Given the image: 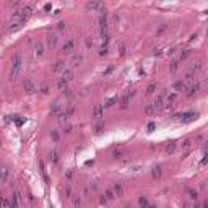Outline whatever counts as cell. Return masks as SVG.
I'll return each mask as SVG.
<instances>
[{"mask_svg": "<svg viewBox=\"0 0 208 208\" xmlns=\"http://www.w3.org/2000/svg\"><path fill=\"white\" fill-rule=\"evenodd\" d=\"M23 65H25V62H23L21 52H15V54L12 55V67H10V80L12 81L13 80H18V77L21 75Z\"/></svg>", "mask_w": 208, "mask_h": 208, "instance_id": "cell-1", "label": "cell"}, {"mask_svg": "<svg viewBox=\"0 0 208 208\" xmlns=\"http://www.w3.org/2000/svg\"><path fill=\"white\" fill-rule=\"evenodd\" d=\"M33 12H34V7H33V5H25V7L18 8V10L13 12L12 21H21V23H25L28 18H29V15H31Z\"/></svg>", "mask_w": 208, "mask_h": 208, "instance_id": "cell-2", "label": "cell"}, {"mask_svg": "<svg viewBox=\"0 0 208 208\" xmlns=\"http://www.w3.org/2000/svg\"><path fill=\"white\" fill-rule=\"evenodd\" d=\"M197 117H198V112L189 111V112H181V114H174L172 119H179L181 122H184V124H189V122H193Z\"/></svg>", "mask_w": 208, "mask_h": 208, "instance_id": "cell-3", "label": "cell"}, {"mask_svg": "<svg viewBox=\"0 0 208 208\" xmlns=\"http://www.w3.org/2000/svg\"><path fill=\"white\" fill-rule=\"evenodd\" d=\"M23 89H25L26 94H33L37 91V86L34 83V80L33 78H25V81H23Z\"/></svg>", "mask_w": 208, "mask_h": 208, "instance_id": "cell-4", "label": "cell"}, {"mask_svg": "<svg viewBox=\"0 0 208 208\" xmlns=\"http://www.w3.org/2000/svg\"><path fill=\"white\" fill-rule=\"evenodd\" d=\"M200 88H202V83H200V81H192V83L187 86V89H185L187 98H193L198 91H200Z\"/></svg>", "mask_w": 208, "mask_h": 208, "instance_id": "cell-5", "label": "cell"}, {"mask_svg": "<svg viewBox=\"0 0 208 208\" xmlns=\"http://www.w3.org/2000/svg\"><path fill=\"white\" fill-rule=\"evenodd\" d=\"M86 10H89V12H104L106 8H104V5L99 2V0H88Z\"/></svg>", "mask_w": 208, "mask_h": 208, "instance_id": "cell-6", "label": "cell"}, {"mask_svg": "<svg viewBox=\"0 0 208 208\" xmlns=\"http://www.w3.org/2000/svg\"><path fill=\"white\" fill-rule=\"evenodd\" d=\"M164 99H166V94H164V93H159L158 96L154 98L153 104H154V109H156V111H163L164 107H166V102H164Z\"/></svg>", "mask_w": 208, "mask_h": 208, "instance_id": "cell-7", "label": "cell"}, {"mask_svg": "<svg viewBox=\"0 0 208 208\" xmlns=\"http://www.w3.org/2000/svg\"><path fill=\"white\" fill-rule=\"evenodd\" d=\"M73 50H75V39H73V37H70V39H67L64 42L62 52H64V54H72Z\"/></svg>", "mask_w": 208, "mask_h": 208, "instance_id": "cell-8", "label": "cell"}, {"mask_svg": "<svg viewBox=\"0 0 208 208\" xmlns=\"http://www.w3.org/2000/svg\"><path fill=\"white\" fill-rule=\"evenodd\" d=\"M49 112H50V116H55V117H57L60 112H62V101H60V99H55V101L52 102Z\"/></svg>", "mask_w": 208, "mask_h": 208, "instance_id": "cell-9", "label": "cell"}, {"mask_svg": "<svg viewBox=\"0 0 208 208\" xmlns=\"http://www.w3.org/2000/svg\"><path fill=\"white\" fill-rule=\"evenodd\" d=\"M132 96H135V91H132V93H125L124 96H122L119 99V104H120V109H127L129 107V102H130V98Z\"/></svg>", "mask_w": 208, "mask_h": 208, "instance_id": "cell-10", "label": "cell"}, {"mask_svg": "<svg viewBox=\"0 0 208 208\" xmlns=\"http://www.w3.org/2000/svg\"><path fill=\"white\" fill-rule=\"evenodd\" d=\"M151 177H153V181H156V182H159L163 179V168L159 166V164L151 169Z\"/></svg>", "mask_w": 208, "mask_h": 208, "instance_id": "cell-11", "label": "cell"}, {"mask_svg": "<svg viewBox=\"0 0 208 208\" xmlns=\"http://www.w3.org/2000/svg\"><path fill=\"white\" fill-rule=\"evenodd\" d=\"M111 189H112V190H114L116 197H122V195H124V184H122V182H119V181L112 182Z\"/></svg>", "mask_w": 208, "mask_h": 208, "instance_id": "cell-12", "label": "cell"}, {"mask_svg": "<svg viewBox=\"0 0 208 208\" xmlns=\"http://www.w3.org/2000/svg\"><path fill=\"white\" fill-rule=\"evenodd\" d=\"M12 203H13V208L21 205V192L18 190V189H15V190L12 192Z\"/></svg>", "mask_w": 208, "mask_h": 208, "instance_id": "cell-13", "label": "cell"}, {"mask_svg": "<svg viewBox=\"0 0 208 208\" xmlns=\"http://www.w3.org/2000/svg\"><path fill=\"white\" fill-rule=\"evenodd\" d=\"M33 54H34L36 59H41L44 55V44L42 42H36L34 47H33Z\"/></svg>", "mask_w": 208, "mask_h": 208, "instance_id": "cell-14", "label": "cell"}, {"mask_svg": "<svg viewBox=\"0 0 208 208\" xmlns=\"http://www.w3.org/2000/svg\"><path fill=\"white\" fill-rule=\"evenodd\" d=\"M46 44H47L49 49H55V47L59 46V37L55 34H49V36H47V39H46Z\"/></svg>", "mask_w": 208, "mask_h": 208, "instance_id": "cell-15", "label": "cell"}, {"mask_svg": "<svg viewBox=\"0 0 208 208\" xmlns=\"http://www.w3.org/2000/svg\"><path fill=\"white\" fill-rule=\"evenodd\" d=\"M8 177H10V169H8V166H5V164H3L2 169H0V182H2V184H7V182H8Z\"/></svg>", "mask_w": 208, "mask_h": 208, "instance_id": "cell-16", "label": "cell"}, {"mask_svg": "<svg viewBox=\"0 0 208 208\" xmlns=\"http://www.w3.org/2000/svg\"><path fill=\"white\" fill-rule=\"evenodd\" d=\"M70 117H72V116H70L67 111H62V112H60V114L57 116V122H59L60 125H68Z\"/></svg>", "mask_w": 208, "mask_h": 208, "instance_id": "cell-17", "label": "cell"}, {"mask_svg": "<svg viewBox=\"0 0 208 208\" xmlns=\"http://www.w3.org/2000/svg\"><path fill=\"white\" fill-rule=\"evenodd\" d=\"M202 64H203L202 60H193V62L190 64V67H189V72H192L193 75H197V73L202 70V67H203Z\"/></svg>", "mask_w": 208, "mask_h": 208, "instance_id": "cell-18", "label": "cell"}, {"mask_svg": "<svg viewBox=\"0 0 208 208\" xmlns=\"http://www.w3.org/2000/svg\"><path fill=\"white\" fill-rule=\"evenodd\" d=\"M60 78H62V80H65V81H72V80L75 78V75H73V70L72 68H65L64 70V72L62 73H60Z\"/></svg>", "mask_w": 208, "mask_h": 208, "instance_id": "cell-19", "label": "cell"}, {"mask_svg": "<svg viewBox=\"0 0 208 208\" xmlns=\"http://www.w3.org/2000/svg\"><path fill=\"white\" fill-rule=\"evenodd\" d=\"M176 150H177V143H176V141H168L166 146H164V151H166V154H169V156L176 153Z\"/></svg>", "mask_w": 208, "mask_h": 208, "instance_id": "cell-20", "label": "cell"}, {"mask_svg": "<svg viewBox=\"0 0 208 208\" xmlns=\"http://www.w3.org/2000/svg\"><path fill=\"white\" fill-rule=\"evenodd\" d=\"M65 68H67V67H65V62H62V60H57L50 70H52V73H62Z\"/></svg>", "mask_w": 208, "mask_h": 208, "instance_id": "cell-21", "label": "cell"}, {"mask_svg": "<svg viewBox=\"0 0 208 208\" xmlns=\"http://www.w3.org/2000/svg\"><path fill=\"white\" fill-rule=\"evenodd\" d=\"M93 117L96 120H101L102 119V106H101V104H94V107H93Z\"/></svg>", "mask_w": 208, "mask_h": 208, "instance_id": "cell-22", "label": "cell"}, {"mask_svg": "<svg viewBox=\"0 0 208 208\" xmlns=\"http://www.w3.org/2000/svg\"><path fill=\"white\" fill-rule=\"evenodd\" d=\"M187 86H189V83H187L184 78L177 80V81L174 83V88H176V91H185V89H187Z\"/></svg>", "mask_w": 208, "mask_h": 208, "instance_id": "cell-23", "label": "cell"}, {"mask_svg": "<svg viewBox=\"0 0 208 208\" xmlns=\"http://www.w3.org/2000/svg\"><path fill=\"white\" fill-rule=\"evenodd\" d=\"M181 59H176V60H172V62H171V65H169V72H171L172 75L174 73H177L179 72V68H181Z\"/></svg>", "mask_w": 208, "mask_h": 208, "instance_id": "cell-24", "label": "cell"}, {"mask_svg": "<svg viewBox=\"0 0 208 208\" xmlns=\"http://www.w3.org/2000/svg\"><path fill=\"white\" fill-rule=\"evenodd\" d=\"M55 86H57V89L59 91H67L68 89V81H65V80H62V78H59L57 81H55Z\"/></svg>", "mask_w": 208, "mask_h": 208, "instance_id": "cell-25", "label": "cell"}, {"mask_svg": "<svg viewBox=\"0 0 208 208\" xmlns=\"http://www.w3.org/2000/svg\"><path fill=\"white\" fill-rule=\"evenodd\" d=\"M176 99H177V93H171V94H168L166 99H164V102H166V107H172V104L176 102Z\"/></svg>", "mask_w": 208, "mask_h": 208, "instance_id": "cell-26", "label": "cell"}, {"mask_svg": "<svg viewBox=\"0 0 208 208\" xmlns=\"http://www.w3.org/2000/svg\"><path fill=\"white\" fill-rule=\"evenodd\" d=\"M143 111H145V114L148 116V117H151V116L154 114V111H156L154 109V104L153 102H146L145 106H143Z\"/></svg>", "mask_w": 208, "mask_h": 208, "instance_id": "cell-27", "label": "cell"}, {"mask_svg": "<svg viewBox=\"0 0 208 208\" xmlns=\"http://www.w3.org/2000/svg\"><path fill=\"white\" fill-rule=\"evenodd\" d=\"M102 195L106 197V200L109 202V203H111V202L116 198V193H114V190H112V189H106V190L102 192Z\"/></svg>", "mask_w": 208, "mask_h": 208, "instance_id": "cell-28", "label": "cell"}, {"mask_svg": "<svg viewBox=\"0 0 208 208\" xmlns=\"http://www.w3.org/2000/svg\"><path fill=\"white\" fill-rule=\"evenodd\" d=\"M185 193L192 198V200H197V198H198V192L195 190V189H192V187H187L185 189Z\"/></svg>", "mask_w": 208, "mask_h": 208, "instance_id": "cell-29", "label": "cell"}, {"mask_svg": "<svg viewBox=\"0 0 208 208\" xmlns=\"http://www.w3.org/2000/svg\"><path fill=\"white\" fill-rule=\"evenodd\" d=\"M83 54H75L73 55V67H78V65L83 64Z\"/></svg>", "mask_w": 208, "mask_h": 208, "instance_id": "cell-30", "label": "cell"}, {"mask_svg": "<svg viewBox=\"0 0 208 208\" xmlns=\"http://www.w3.org/2000/svg\"><path fill=\"white\" fill-rule=\"evenodd\" d=\"M112 156H114V159H124L127 156V151L124 150H116L114 153H112Z\"/></svg>", "mask_w": 208, "mask_h": 208, "instance_id": "cell-31", "label": "cell"}, {"mask_svg": "<svg viewBox=\"0 0 208 208\" xmlns=\"http://www.w3.org/2000/svg\"><path fill=\"white\" fill-rule=\"evenodd\" d=\"M190 146H192V140H190V138H185V140L181 143V150H182V151H189V150H190Z\"/></svg>", "mask_w": 208, "mask_h": 208, "instance_id": "cell-32", "label": "cell"}, {"mask_svg": "<svg viewBox=\"0 0 208 208\" xmlns=\"http://www.w3.org/2000/svg\"><path fill=\"white\" fill-rule=\"evenodd\" d=\"M119 99H120L119 96H112V98H109V99L106 101V104H104V107H112L116 102H119Z\"/></svg>", "mask_w": 208, "mask_h": 208, "instance_id": "cell-33", "label": "cell"}, {"mask_svg": "<svg viewBox=\"0 0 208 208\" xmlns=\"http://www.w3.org/2000/svg\"><path fill=\"white\" fill-rule=\"evenodd\" d=\"M156 88H158V85H156V83H150L148 88H146V96H153L154 91H156Z\"/></svg>", "mask_w": 208, "mask_h": 208, "instance_id": "cell-34", "label": "cell"}, {"mask_svg": "<svg viewBox=\"0 0 208 208\" xmlns=\"http://www.w3.org/2000/svg\"><path fill=\"white\" fill-rule=\"evenodd\" d=\"M50 138H52V141H54V143H57V141L60 140V133H59L57 129H52V130H50Z\"/></svg>", "mask_w": 208, "mask_h": 208, "instance_id": "cell-35", "label": "cell"}, {"mask_svg": "<svg viewBox=\"0 0 208 208\" xmlns=\"http://www.w3.org/2000/svg\"><path fill=\"white\" fill-rule=\"evenodd\" d=\"M137 203H138V206H141V208H143V206H151V203H150V200L146 197H140Z\"/></svg>", "mask_w": 208, "mask_h": 208, "instance_id": "cell-36", "label": "cell"}, {"mask_svg": "<svg viewBox=\"0 0 208 208\" xmlns=\"http://www.w3.org/2000/svg\"><path fill=\"white\" fill-rule=\"evenodd\" d=\"M49 159H50L52 164H57L59 163V153H57V151H50V153H49Z\"/></svg>", "mask_w": 208, "mask_h": 208, "instance_id": "cell-37", "label": "cell"}, {"mask_svg": "<svg viewBox=\"0 0 208 208\" xmlns=\"http://www.w3.org/2000/svg\"><path fill=\"white\" fill-rule=\"evenodd\" d=\"M107 52H109V49H107V44H101V47H99V55H101V57H106Z\"/></svg>", "mask_w": 208, "mask_h": 208, "instance_id": "cell-38", "label": "cell"}, {"mask_svg": "<svg viewBox=\"0 0 208 208\" xmlns=\"http://www.w3.org/2000/svg\"><path fill=\"white\" fill-rule=\"evenodd\" d=\"M93 44H94V42H93V37L91 36L85 37V46H86V49H93Z\"/></svg>", "mask_w": 208, "mask_h": 208, "instance_id": "cell-39", "label": "cell"}, {"mask_svg": "<svg viewBox=\"0 0 208 208\" xmlns=\"http://www.w3.org/2000/svg\"><path fill=\"white\" fill-rule=\"evenodd\" d=\"M72 203H73V206H81V198L78 195H72Z\"/></svg>", "mask_w": 208, "mask_h": 208, "instance_id": "cell-40", "label": "cell"}, {"mask_svg": "<svg viewBox=\"0 0 208 208\" xmlns=\"http://www.w3.org/2000/svg\"><path fill=\"white\" fill-rule=\"evenodd\" d=\"M12 120H15V124H16L18 127H21L23 124H25V119H21L20 116H13V117H12Z\"/></svg>", "mask_w": 208, "mask_h": 208, "instance_id": "cell-41", "label": "cell"}, {"mask_svg": "<svg viewBox=\"0 0 208 208\" xmlns=\"http://www.w3.org/2000/svg\"><path fill=\"white\" fill-rule=\"evenodd\" d=\"M65 111H67L70 116H73L75 114V104H72V102L67 104V106H65Z\"/></svg>", "mask_w": 208, "mask_h": 208, "instance_id": "cell-42", "label": "cell"}, {"mask_svg": "<svg viewBox=\"0 0 208 208\" xmlns=\"http://www.w3.org/2000/svg\"><path fill=\"white\" fill-rule=\"evenodd\" d=\"M39 91H41L42 94H49V91H50L49 85H41V86H39Z\"/></svg>", "mask_w": 208, "mask_h": 208, "instance_id": "cell-43", "label": "cell"}, {"mask_svg": "<svg viewBox=\"0 0 208 208\" xmlns=\"http://www.w3.org/2000/svg\"><path fill=\"white\" fill-rule=\"evenodd\" d=\"M190 52H192V50H189V49L182 52V54H181V57H179V59H181V62H184V60H185V59L189 57V55H190Z\"/></svg>", "mask_w": 208, "mask_h": 208, "instance_id": "cell-44", "label": "cell"}, {"mask_svg": "<svg viewBox=\"0 0 208 208\" xmlns=\"http://www.w3.org/2000/svg\"><path fill=\"white\" fill-rule=\"evenodd\" d=\"M205 164H208V153L203 154V158H202V161L198 163V166H205Z\"/></svg>", "mask_w": 208, "mask_h": 208, "instance_id": "cell-45", "label": "cell"}, {"mask_svg": "<svg viewBox=\"0 0 208 208\" xmlns=\"http://www.w3.org/2000/svg\"><path fill=\"white\" fill-rule=\"evenodd\" d=\"M65 197H67V198H72V189H70V185L65 187Z\"/></svg>", "mask_w": 208, "mask_h": 208, "instance_id": "cell-46", "label": "cell"}, {"mask_svg": "<svg viewBox=\"0 0 208 208\" xmlns=\"http://www.w3.org/2000/svg\"><path fill=\"white\" fill-rule=\"evenodd\" d=\"M166 29H168V25H161V26L158 28V31H156V33H158V34H161V33H164Z\"/></svg>", "mask_w": 208, "mask_h": 208, "instance_id": "cell-47", "label": "cell"}, {"mask_svg": "<svg viewBox=\"0 0 208 208\" xmlns=\"http://www.w3.org/2000/svg\"><path fill=\"white\" fill-rule=\"evenodd\" d=\"M154 127H156V125L153 124V122H150V124H148V132H153V130H154Z\"/></svg>", "mask_w": 208, "mask_h": 208, "instance_id": "cell-48", "label": "cell"}, {"mask_svg": "<svg viewBox=\"0 0 208 208\" xmlns=\"http://www.w3.org/2000/svg\"><path fill=\"white\" fill-rule=\"evenodd\" d=\"M57 28H59V29H65V21H60L57 25Z\"/></svg>", "mask_w": 208, "mask_h": 208, "instance_id": "cell-49", "label": "cell"}, {"mask_svg": "<svg viewBox=\"0 0 208 208\" xmlns=\"http://www.w3.org/2000/svg\"><path fill=\"white\" fill-rule=\"evenodd\" d=\"M120 55H125V46L120 44Z\"/></svg>", "mask_w": 208, "mask_h": 208, "instance_id": "cell-50", "label": "cell"}, {"mask_svg": "<svg viewBox=\"0 0 208 208\" xmlns=\"http://www.w3.org/2000/svg\"><path fill=\"white\" fill-rule=\"evenodd\" d=\"M72 176H73V172H72V171H68V172H67V176H65V177H67V181H70V179H72Z\"/></svg>", "mask_w": 208, "mask_h": 208, "instance_id": "cell-51", "label": "cell"}, {"mask_svg": "<svg viewBox=\"0 0 208 208\" xmlns=\"http://www.w3.org/2000/svg\"><path fill=\"white\" fill-rule=\"evenodd\" d=\"M96 132H98V133H101V132H102V125H101V124L96 127Z\"/></svg>", "mask_w": 208, "mask_h": 208, "instance_id": "cell-52", "label": "cell"}, {"mask_svg": "<svg viewBox=\"0 0 208 208\" xmlns=\"http://www.w3.org/2000/svg\"><path fill=\"white\" fill-rule=\"evenodd\" d=\"M50 8H52V5H50V3H47V5L44 7V10H46V12H49V10H50Z\"/></svg>", "mask_w": 208, "mask_h": 208, "instance_id": "cell-53", "label": "cell"}, {"mask_svg": "<svg viewBox=\"0 0 208 208\" xmlns=\"http://www.w3.org/2000/svg\"><path fill=\"white\" fill-rule=\"evenodd\" d=\"M206 36H208V28H206Z\"/></svg>", "mask_w": 208, "mask_h": 208, "instance_id": "cell-54", "label": "cell"}]
</instances>
